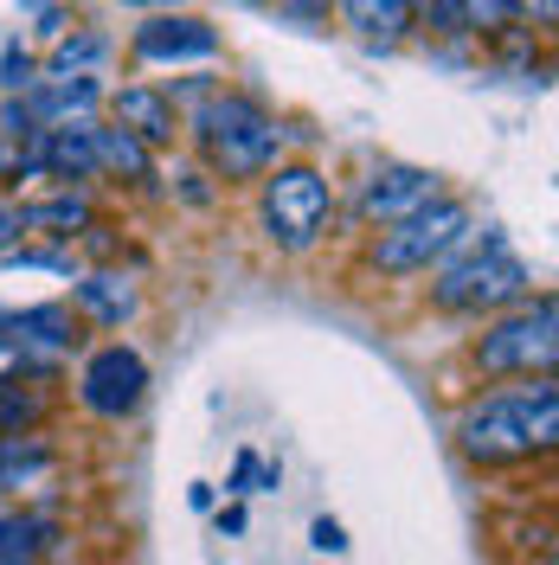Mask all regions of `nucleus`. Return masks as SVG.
Returning a JSON list of instances; mask_svg holds the SVG:
<instances>
[{
	"label": "nucleus",
	"instance_id": "1",
	"mask_svg": "<svg viewBox=\"0 0 559 565\" xmlns=\"http://www.w3.org/2000/svg\"><path fill=\"white\" fill-rule=\"evenodd\" d=\"M456 444L470 462H527L547 457L559 444V386L553 373H534L521 386H495L463 405L456 418Z\"/></svg>",
	"mask_w": 559,
	"mask_h": 565
},
{
	"label": "nucleus",
	"instance_id": "2",
	"mask_svg": "<svg viewBox=\"0 0 559 565\" xmlns=\"http://www.w3.org/2000/svg\"><path fill=\"white\" fill-rule=\"evenodd\" d=\"M527 296H534V277L495 232L483 238V250L444 264V277L431 282V302L451 316H502V309H521Z\"/></svg>",
	"mask_w": 559,
	"mask_h": 565
},
{
	"label": "nucleus",
	"instance_id": "3",
	"mask_svg": "<svg viewBox=\"0 0 559 565\" xmlns=\"http://www.w3.org/2000/svg\"><path fill=\"white\" fill-rule=\"evenodd\" d=\"M463 238H470V206L437 193L431 206L405 212L399 225H386L380 238H373V270H386V277H419L437 257L463 250Z\"/></svg>",
	"mask_w": 559,
	"mask_h": 565
},
{
	"label": "nucleus",
	"instance_id": "4",
	"mask_svg": "<svg viewBox=\"0 0 559 565\" xmlns=\"http://www.w3.org/2000/svg\"><path fill=\"white\" fill-rule=\"evenodd\" d=\"M559 353V309L553 296L540 302H521L508 316H495L483 334H476V366L483 373H515V380H534V373H553Z\"/></svg>",
	"mask_w": 559,
	"mask_h": 565
},
{
	"label": "nucleus",
	"instance_id": "5",
	"mask_svg": "<svg viewBox=\"0 0 559 565\" xmlns=\"http://www.w3.org/2000/svg\"><path fill=\"white\" fill-rule=\"evenodd\" d=\"M335 212V193L315 168H277L264 180V225L283 250H309Z\"/></svg>",
	"mask_w": 559,
	"mask_h": 565
},
{
	"label": "nucleus",
	"instance_id": "6",
	"mask_svg": "<svg viewBox=\"0 0 559 565\" xmlns=\"http://www.w3.org/2000/svg\"><path fill=\"white\" fill-rule=\"evenodd\" d=\"M141 392H148V360L136 348H123V341L97 348L84 360V373H77V398L97 418H129L141 405Z\"/></svg>",
	"mask_w": 559,
	"mask_h": 565
},
{
	"label": "nucleus",
	"instance_id": "7",
	"mask_svg": "<svg viewBox=\"0 0 559 565\" xmlns=\"http://www.w3.org/2000/svg\"><path fill=\"white\" fill-rule=\"evenodd\" d=\"M219 33L200 13H155L148 26H136V58L148 65H187V58H212Z\"/></svg>",
	"mask_w": 559,
	"mask_h": 565
},
{
	"label": "nucleus",
	"instance_id": "8",
	"mask_svg": "<svg viewBox=\"0 0 559 565\" xmlns=\"http://www.w3.org/2000/svg\"><path fill=\"white\" fill-rule=\"evenodd\" d=\"M277 148H283V129H277V116H271V109H264L257 122H245V129H232V136L207 141L212 168H219L225 180H257V174H271V168H277Z\"/></svg>",
	"mask_w": 559,
	"mask_h": 565
},
{
	"label": "nucleus",
	"instance_id": "9",
	"mask_svg": "<svg viewBox=\"0 0 559 565\" xmlns=\"http://www.w3.org/2000/svg\"><path fill=\"white\" fill-rule=\"evenodd\" d=\"M431 200H437V174H431V168H405V161L380 168V174L367 180V193H360L367 218H380V225H399L405 212L431 206Z\"/></svg>",
	"mask_w": 559,
	"mask_h": 565
},
{
	"label": "nucleus",
	"instance_id": "10",
	"mask_svg": "<svg viewBox=\"0 0 559 565\" xmlns=\"http://www.w3.org/2000/svg\"><path fill=\"white\" fill-rule=\"evenodd\" d=\"M116 129H129L141 148H168L175 141V104L148 84H129V90H116Z\"/></svg>",
	"mask_w": 559,
	"mask_h": 565
},
{
	"label": "nucleus",
	"instance_id": "11",
	"mask_svg": "<svg viewBox=\"0 0 559 565\" xmlns=\"http://www.w3.org/2000/svg\"><path fill=\"white\" fill-rule=\"evenodd\" d=\"M13 334V348L27 353V348H45V353H65V348H77V321H71V309L65 302H39V309H20V316L7 321Z\"/></svg>",
	"mask_w": 559,
	"mask_h": 565
},
{
	"label": "nucleus",
	"instance_id": "12",
	"mask_svg": "<svg viewBox=\"0 0 559 565\" xmlns=\"http://www.w3.org/2000/svg\"><path fill=\"white\" fill-rule=\"evenodd\" d=\"M71 296H77V309H84V316H97L104 328H123V321L136 316V289L116 277V270H91Z\"/></svg>",
	"mask_w": 559,
	"mask_h": 565
},
{
	"label": "nucleus",
	"instance_id": "13",
	"mask_svg": "<svg viewBox=\"0 0 559 565\" xmlns=\"http://www.w3.org/2000/svg\"><path fill=\"white\" fill-rule=\"evenodd\" d=\"M45 546H52V521H39V514H0V565H39Z\"/></svg>",
	"mask_w": 559,
	"mask_h": 565
},
{
	"label": "nucleus",
	"instance_id": "14",
	"mask_svg": "<svg viewBox=\"0 0 559 565\" xmlns=\"http://www.w3.org/2000/svg\"><path fill=\"white\" fill-rule=\"evenodd\" d=\"M348 26H360L367 39H392L412 26V0H341Z\"/></svg>",
	"mask_w": 559,
	"mask_h": 565
},
{
	"label": "nucleus",
	"instance_id": "15",
	"mask_svg": "<svg viewBox=\"0 0 559 565\" xmlns=\"http://www.w3.org/2000/svg\"><path fill=\"white\" fill-rule=\"evenodd\" d=\"M45 469H52V450L39 437H0V494L45 476Z\"/></svg>",
	"mask_w": 559,
	"mask_h": 565
},
{
	"label": "nucleus",
	"instance_id": "16",
	"mask_svg": "<svg viewBox=\"0 0 559 565\" xmlns=\"http://www.w3.org/2000/svg\"><path fill=\"white\" fill-rule=\"evenodd\" d=\"M97 174L148 180V148H141L129 129H97Z\"/></svg>",
	"mask_w": 559,
	"mask_h": 565
},
{
	"label": "nucleus",
	"instance_id": "17",
	"mask_svg": "<svg viewBox=\"0 0 559 565\" xmlns=\"http://www.w3.org/2000/svg\"><path fill=\"white\" fill-rule=\"evenodd\" d=\"M39 418H45V398L33 386H20V373L0 380V437H33Z\"/></svg>",
	"mask_w": 559,
	"mask_h": 565
},
{
	"label": "nucleus",
	"instance_id": "18",
	"mask_svg": "<svg viewBox=\"0 0 559 565\" xmlns=\"http://www.w3.org/2000/svg\"><path fill=\"white\" fill-rule=\"evenodd\" d=\"M104 52H109L104 33H77V39H65V45L52 52V71H45V77H84V65H97Z\"/></svg>",
	"mask_w": 559,
	"mask_h": 565
},
{
	"label": "nucleus",
	"instance_id": "19",
	"mask_svg": "<svg viewBox=\"0 0 559 565\" xmlns=\"http://www.w3.org/2000/svg\"><path fill=\"white\" fill-rule=\"evenodd\" d=\"M27 225H91V200H77V193H59V200H45V206L27 212Z\"/></svg>",
	"mask_w": 559,
	"mask_h": 565
},
{
	"label": "nucleus",
	"instance_id": "20",
	"mask_svg": "<svg viewBox=\"0 0 559 565\" xmlns=\"http://www.w3.org/2000/svg\"><path fill=\"white\" fill-rule=\"evenodd\" d=\"M309 546H315V553H348V527H341V521H328V514H315Z\"/></svg>",
	"mask_w": 559,
	"mask_h": 565
},
{
	"label": "nucleus",
	"instance_id": "21",
	"mask_svg": "<svg viewBox=\"0 0 559 565\" xmlns=\"http://www.w3.org/2000/svg\"><path fill=\"white\" fill-rule=\"evenodd\" d=\"M0 84H7V90H33V58H27L20 45L0 58Z\"/></svg>",
	"mask_w": 559,
	"mask_h": 565
},
{
	"label": "nucleus",
	"instance_id": "22",
	"mask_svg": "<svg viewBox=\"0 0 559 565\" xmlns=\"http://www.w3.org/2000/svg\"><path fill=\"white\" fill-rule=\"evenodd\" d=\"M20 232H27V212H13V206H0V257L20 245Z\"/></svg>",
	"mask_w": 559,
	"mask_h": 565
},
{
	"label": "nucleus",
	"instance_id": "23",
	"mask_svg": "<svg viewBox=\"0 0 559 565\" xmlns=\"http://www.w3.org/2000/svg\"><path fill=\"white\" fill-rule=\"evenodd\" d=\"M251 476H257V457L245 450V457H239V469H232V494H245V489H251Z\"/></svg>",
	"mask_w": 559,
	"mask_h": 565
},
{
	"label": "nucleus",
	"instance_id": "24",
	"mask_svg": "<svg viewBox=\"0 0 559 565\" xmlns=\"http://www.w3.org/2000/svg\"><path fill=\"white\" fill-rule=\"evenodd\" d=\"M219 533H245V508H225L219 514Z\"/></svg>",
	"mask_w": 559,
	"mask_h": 565
},
{
	"label": "nucleus",
	"instance_id": "25",
	"mask_svg": "<svg viewBox=\"0 0 559 565\" xmlns=\"http://www.w3.org/2000/svg\"><path fill=\"white\" fill-rule=\"evenodd\" d=\"M123 7H161V13H168V7H180V0H123Z\"/></svg>",
	"mask_w": 559,
	"mask_h": 565
}]
</instances>
